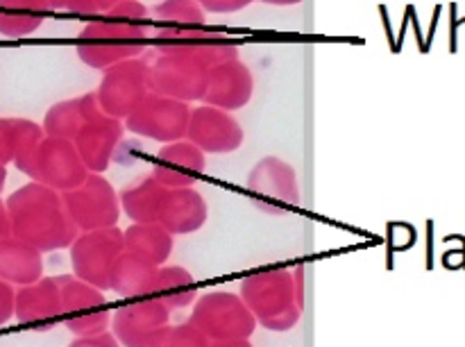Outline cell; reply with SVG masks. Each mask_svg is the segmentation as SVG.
<instances>
[{
    "label": "cell",
    "instance_id": "6da1fadb",
    "mask_svg": "<svg viewBox=\"0 0 465 347\" xmlns=\"http://www.w3.org/2000/svg\"><path fill=\"white\" fill-rule=\"evenodd\" d=\"M150 9L141 0H125L84 23L77 32L75 50L82 64L95 71L143 55L150 44Z\"/></svg>",
    "mask_w": 465,
    "mask_h": 347
},
{
    "label": "cell",
    "instance_id": "7a4b0ae2",
    "mask_svg": "<svg viewBox=\"0 0 465 347\" xmlns=\"http://www.w3.org/2000/svg\"><path fill=\"white\" fill-rule=\"evenodd\" d=\"M12 236L25 241L39 253L68 250L80 234L66 212L59 191L30 182L7 198Z\"/></svg>",
    "mask_w": 465,
    "mask_h": 347
},
{
    "label": "cell",
    "instance_id": "3957f363",
    "mask_svg": "<svg viewBox=\"0 0 465 347\" xmlns=\"http://www.w3.org/2000/svg\"><path fill=\"white\" fill-rule=\"evenodd\" d=\"M245 307L252 312L257 325L268 332H291L302 318L304 307L295 298L293 271L289 268H263L250 273L239 291Z\"/></svg>",
    "mask_w": 465,
    "mask_h": 347
},
{
    "label": "cell",
    "instance_id": "277c9868",
    "mask_svg": "<svg viewBox=\"0 0 465 347\" xmlns=\"http://www.w3.org/2000/svg\"><path fill=\"white\" fill-rule=\"evenodd\" d=\"M189 322L207 336L209 343L250 339L259 327L241 295L232 291H209L198 295Z\"/></svg>",
    "mask_w": 465,
    "mask_h": 347
},
{
    "label": "cell",
    "instance_id": "5b68a950",
    "mask_svg": "<svg viewBox=\"0 0 465 347\" xmlns=\"http://www.w3.org/2000/svg\"><path fill=\"white\" fill-rule=\"evenodd\" d=\"M14 164L18 171L30 175L32 182L50 186L59 193L75 189L89 177V171L82 164L73 141L50 139V136H44L25 157Z\"/></svg>",
    "mask_w": 465,
    "mask_h": 347
},
{
    "label": "cell",
    "instance_id": "8992f818",
    "mask_svg": "<svg viewBox=\"0 0 465 347\" xmlns=\"http://www.w3.org/2000/svg\"><path fill=\"white\" fill-rule=\"evenodd\" d=\"M54 280L62 293V322L75 339L109 332L112 309L107 307L104 291L86 284L75 275H57Z\"/></svg>",
    "mask_w": 465,
    "mask_h": 347
},
{
    "label": "cell",
    "instance_id": "52a82bcc",
    "mask_svg": "<svg viewBox=\"0 0 465 347\" xmlns=\"http://www.w3.org/2000/svg\"><path fill=\"white\" fill-rule=\"evenodd\" d=\"M145 62H148V84L153 94L189 104L203 103L209 66L184 55L159 53V50L145 57Z\"/></svg>",
    "mask_w": 465,
    "mask_h": 347
},
{
    "label": "cell",
    "instance_id": "ba28073f",
    "mask_svg": "<svg viewBox=\"0 0 465 347\" xmlns=\"http://www.w3.org/2000/svg\"><path fill=\"white\" fill-rule=\"evenodd\" d=\"M62 198L77 232L116 227L121 221V198L104 175L89 173L80 186L64 191Z\"/></svg>",
    "mask_w": 465,
    "mask_h": 347
},
{
    "label": "cell",
    "instance_id": "9c48e42d",
    "mask_svg": "<svg viewBox=\"0 0 465 347\" xmlns=\"http://www.w3.org/2000/svg\"><path fill=\"white\" fill-rule=\"evenodd\" d=\"M150 94L148 62L145 57L125 59L103 71L95 98L107 116L125 121Z\"/></svg>",
    "mask_w": 465,
    "mask_h": 347
},
{
    "label": "cell",
    "instance_id": "30bf717a",
    "mask_svg": "<svg viewBox=\"0 0 465 347\" xmlns=\"http://www.w3.org/2000/svg\"><path fill=\"white\" fill-rule=\"evenodd\" d=\"M191 104L182 100L166 98L150 91L143 103L123 121L127 132L141 139L157 141V144H173L186 139L189 130Z\"/></svg>",
    "mask_w": 465,
    "mask_h": 347
},
{
    "label": "cell",
    "instance_id": "8fae6325",
    "mask_svg": "<svg viewBox=\"0 0 465 347\" xmlns=\"http://www.w3.org/2000/svg\"><path fill=\"white\" fill-rule=\"evenodd\" d=\"M123 250V230L118 227L80 232L68 248L73 275L95 289L109 291V271Z\"/></svg>",
    "mask_w": 465,
    "mask_h": 347
},
{
    "label": "cell",
    "instance_id": "7c38bea8",
    "mask_svg": "<svg viewBox=\"0 0 465 347\" xmlns=\"http://www.w3.org/2000/svg\"><path fill=\"white\" fill-rule=\"evenodd\" d=\"M248 193L266 213H289L300 204L295 168L280 157H263L248 175Z\"/></svg>",
    "mask_w": 465,
    "mask_h": 347
},
{
    "label": "cell",
    "instance_id": "4fadbf2b",
    "mask_svg": "<svg viewBox=\"0 0 465 347\" xmlns=\"http://www.w3.org/2000/svg\"><path fill=\"white\" fill-rule=\"evenodd\" d=\"M168 322L171 312L150 295L114 309L109 332L116 336L121 347H150Z\"/></svg>",
    "mask_w": 465,
    "mask_h": 347
},
{
    "label": "cell",
    "instance_id": "5bb4252c",
    "mask_svg": "<svg viewBox=\"0 0 465 347\" xmlns=\"http://www.w3.org/2000/svg\"><path fill=\"white\" fill-rule=\"evenodd\" d=\"M186 139L204 154H230L243 145L245 134L232 112L200 104L191 107Z\"/></svg>",
    "mask_w": 465,
    "mask_h": 347
},
{
    "label": "cell",
    "instance_id": "9a60e30c",
    "mask_svg": "<svg viewBox=\"0 0 465 347\" xmlns=\"http://www.w3.org/2000/svg\"><path fill=\"white\" fill-rule=\"evenodd\" d=\"M254 95V75L250 66H245L239 57L227 59L209 68L207 89H204L203 103L209 107L225 109V112H239L252 100Z\"/></svg>",
    "mask_w": 465,
    "mask_h": 347
},
{
    "label": "cell",
    "instance_id": "2e32d148",
    "mask_svg": "<svg viewBox=\"0 0 465 347\" xmlns=\"http://www.w3.org/2000/svg\"><path fill=\"white\" fill-rule=\"evenodd\" d=\"M123 132H125L123 121L107 116V114H98V116L91 118L77 132V136L73 139V145H75L86 171L95 173V175H104L107 173V168L114 162V154H116L118 145L123 141Z\"/></svg>",
    "mask_w": 465,
    "mask_h": 347
},
{
    "label": "cell",
    "instance_id": "e0dca14e",
    "mask_svg": "<svg viewBox=\"0 0 465 347\" xmlns=\"http://www.w3.org/2000/svg\"><path fill=\"white\" fill-rule=\"evenodd\" d=\"M204 168H207V154L189 139H182L159 148L150 177H154L166 189H186L195 186Z\"/></svg>",
    "mask_w": 465,
    "mask_h": 347
},
{
    "label": "cell",
    "instance_id": "ac0fdd59",
    "mask_svg": "<svg viewBox=\"0 0 465 347\" xmlns=\"http://www.w3.org/2000/svg\"><path fill=\"white\" fill-rule=\"evenodd\" d=\"M159 53H175L184 57L198 59L204 66H216L227 59L239 57V44L221 32H207L204 27L182 32V35L168 36V39L150 41Z\"/></svg>",
    "mask_w": 465,
    "mask_h": 347
},
{
    "label": "cell",
    "instance_id": "d6986e66",
    "mask_svg": "<svg viewBox=\"0 0 465 347\" xmlns=\"http://www.w3.org/2000/svg\"><path fill=\"white\" fill-rule=\"evenodd\" d=\"M14 316L27 327H48L62 321V293L54 277L21 286L14 298Z\"/></svg>",
    "mask_w": 465,
    "mask_h": 347
},
{
    "label": "cell",
    "instance_id": "ffe728a7",
    "mask_svg": "<svg viewBox=\"0 0 465 347\" xmlns=\"http://www.w3.org/2000/svg\"><path fill=\"white\" fill-rule=\"evenodd\" d=\"M207 218V200L193 186H186V189H168L166 200H163L162 216H159V225L166 227L173 236L195 234L198 230H203Z\"/></svg>",
    "mask_w": 465,
    "mask_h": 347
},
{
    "label": "cell",
    "instance_id": "44dd1931",
    "mask_svg": "<svg viewBox=\"0 0 465 347\" xmlns=\"http://www.w3.org/2000/svg\"><path fill=\"white\" fill-rule=\"evenodd\" d=\"M159 266L145 262L139 254L123 250L109 271V291L125 300L150 298L157 284Z\"/></svg>",
    "mask_w": 465,
    "mask_h": 347
},
{
    "label": "cell",
    "instance_id": "7402d4cb",
    "mask_svg": "<svg viewBox=\"0 0 465 347\" xmlns=\"http://www.w3.org/2000/svg\"><path fill=\"white\" fill-rule=\"evenodd\" d=\"M98 114H104L100 109L98 98H95V91L84 95H77V98L71 100H62V103L53 104V107L45 112L44 116V130L45 136L50 139H64V141H73L77 136V132L95 118Z\"/></svg>",
    "mask_w": 465,
    "mask_h": 347
},
{
    "label": "cell",
    "instance_id": "603a6c76",
    "mask_svg": "<svg viewBox=\"0 0 465 347\" xmlns=\"http://www.w3.org/2000/svg\"><path fill=\"white\" fill-rule=\"evenodd\" d=\"M150 41L168 39L207 25V12L195 0H162L150 9Z\"/></svg>",
    "mask_w": 465,
    "mask_h": 347
},
{
    "label": "cell",
    "instance_id": "cb8c5ba5",
    "mask_svg": "<svg viewBox=\"0 0 465 347\" xmlns=\"http://www.w3.org/2000/svg\"><path fill=\"white\" fill-rule=\"evenodd\" d=\"M0 277L9 284L27 286L44 277V253L16 236L0 241Z\"/></svg>",
    "mask_w": 465,
    "mask_h": 347
},
{
    "label": "cell",
    "instance_id": "d4e9b609",
    "mask_svg": "<svg viewBox=\"0 0 465 347\" xmlns=\"http://www.w3.org/2000/svg\"><path fill=\"white\" fill-rule=\"evenodd\" d=\"M123 245L154 266H166L175 236L159 223H132L127 230H123Z\"/></svg>",
    "mask_w": 465,
    "mask_h": 347
},
{
    "label": "cell",
    "instance_id": "484cf974",
    "mask_svg": "<svg viewBox=\"0 0 465 347\" xmlns=\"http://www.w3.org/2000/svg\"><path fill=\"white\" fill-rule=\"evenodd\" d=\"M166 193V186H162L154 177L148 175L143 180L134 182V184L125 186L118 193V198H121L123 213L132 223H159Z\"/></svg>",
    "mask_w": 465,
    "mask_h": 347
},
{
    "label": "cell",
    "instance_id": "4316f807",
    "mask_svg": "<svg viewBox=\"0 0 465 347\" xmlns=\"http://www.w3.org/2000/svg\"><path fill=\"white\" fill-rule=\"evenodd\" d=\"M48 14L44 0H0V35L7 39H25L44 25Z\"/></svg>",
    "mask_w": 465,
    "mask_h": 347
},
{
    "label": "cell",
    "instance_id": "83f0119b",
    "mask_svg": "<svg viewBox=\"0 0 465 347\" xmlns=\"http://www.w3.org/2000/svg\"><path fill=\"white\" fill-rule=\"evenodd\" d=\"M154 298L168 309H189L198 300V282L184 266H159L157 284H154Z\"/></svg>",
    "mask_w": 465,
    "mask_h": 347
},
{
    "label": "cell",
    "instance_id": "f1b7e54d",
    "mask_svg": "<svg viewBox=\"0 0 465 347\" xmlns=\"http://www.w3.org/2000/svg\"><path fill=\"white\" fill-rule=\"evenodd\" d=\"M44 136V130L35 121H27V118H0V164L7 166V164L18 162Z\"/></svg>",
    "mask_w": 465,
    "mask_h": 347
},
{
    "label": "cell",
    "instance_id": "f546056e",
    "mask_svg": "<svg viewBox=\"0 0 465 347\" xmlns=\"http://www.w3.org/2000/svg\"><path fill=\"white\" fill-rule=\"evenodd\" d=\"M207 336L193 325V322H168L162 332L157 334V339L153 341L150 347H209Z\"/></svg>",
    "mask_w": 465,
    "mask_h": 347
},
{
    "label": "cell",
    "instance_id": "4dcf8cb0",
    "mask_svg": "<svg viewBox=\"0 0 465 347\" xmlns=\"http://www.w3.org/2000/svg\"><path fill=\"white\" fill-rule=\"evenodd\" d=\"M50 12H71V14H98L95 0H44Z\"/></svg>",
    "mask_w": 465,
    "mask_h": 347
},
{
    "label": "cell",
    "instance_id": "1f68e13d",
    "mask_svg": "<svg viewBox=\"0 0 465 347\" xmlns=\"http://www.w3.org/2000/svg\"><path fill=\"white\" fill-rule=\"evenodd\" d=\"M207 14H234L250 7L254 0H195Z\"/></svg>",
    "mask_w": 465,
    "mask_h": 347
},
{
    "label": "cell",
    "instance_id": "d6a6232c",
    "mask_svg": "<svg viewBox=\"0 0 465 347\" xmlns=\"http://www.w3.org/2000/svg\"><path fill=\"white\" fill-rule=\"evenodd\" d=\"M14 298H16L14 286L0 277V325H7L14 318Z\"/></svg>",
    "mask_w": 465,
    "mask_h": 347
},
{
    "label": "cell",
    "instance_id": "836d02e7",
    "mask_svg": "<svg viewBox=\"0 0 465 347\" xmlns=\"http://www.w3.org/2000/svg\"><path fill=\"white\" fill-rule=\"evenodd\" d=\"M68 347H121L112 332H104L98 336H86V339H75Z\"/></svg>",
    "mask_w": 465,
    "mask_h": 347
},
{
    "label": "cell",
    "instance_id": "e575fe53",
    "mask_svg": "<svg viewBox=\"0 0 465 347\" xmlns=\"http://www.w3.org/2000/svg\"><path fill=\"white\" fill-rule=\"evenodd\" d=\"M12 236V227H9V213H7V204L0 200V241Z\"/></svg>",
    "mask_w": 465,
    "mask_h": 347
},
{
    "label": "cell",
    "instance_id": "d590c367",
    "mask_svg": "<svg viewBox=\"0 0 465 347\" xmlns=\"http://www.w3.org/2000/svg\"><path fill=\"white\" fill-rule=\"evenodd\" d=\"M209 347H254L250 343V339H241V341H221V343H212Z\"/></svg>",
    "mask_w": 465,
    "mask_h": 347
},
{
    "label": "cell",
    "instance_id": "8d00e7d4",
    "mask_svg": "<svg viewBox=\"0 0 465 347\" xmlns=\"http://www.w3.org/2000/svg\"><path fill=\"white\" fill-rule=\"evenodd\" d=\"M118 3H125V0H95V7H98V14H104L112 7H116Z\"/></svg>",
    "mask_w": 465,
    "mask_h": 347
},
{
    "label": "cell",
    "instance_id": "74e56055",
    "mask_svg": "<svg viewBox=\"0 0 465 347\" xmlns=\"http://www.w3.org/2000/svg\"><path fill=\"white\" fill-rule=\"evenodd\" d=\"M266 5H275V7H293V5H300L302 0H262Z\"/></svg>",
    "mask_w": 465,
    "mask_h": 347
},
{
    "label": "cell",
    "instance_id": "f35d334b",
    "mask_svg": "<svg viewBox=\"0 0 465 347\" xmlns=\"http://www.w3.org/2000/svg\"><path fill=\"white\" fill-rule=\"evenodd\" d=\"M5 180H7V166H3V164H0V191H3Z\"/></svg>",
    "mask_w": 465,
    "mask_h": 347
}]
</instances>
